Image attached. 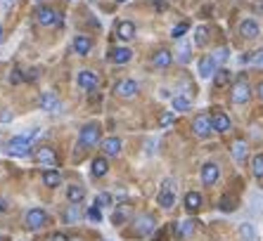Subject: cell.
<instances>
[{"label":"cell","instance_id":"6da1fadb","mask_svg":"<svg viewBox=\"0 0 263 241\" xmlns=\"http://www.w3.org/2000/svg\"><path fill=\"white\" fill-rule=\"evenodd\" d=\"M100 135H102V130H100L98 123H88V125H83L81 128V132H78V142H81V147H95V144L100 142Z\"/></svg>","mask_w":263,"mask_h":241},{"label":"cell","instance_id":"7a4b0ae2","mask_svg":"<svg viewBox=\"0 0 263 241\" xmlns=\"http://www.w3.org/2000/svg\"><path fill=\"white\" fill-rule=\"evenodd\" d=\"M159 206L164 210H171L175 206V182L173 180H164V185H161V192H159Z\"/></svg>","mask_w":263,"mask_h":241},{"label":"cell","instance_id":"3957f363","mask_svg":"<svg viewBox=\"0 0 263 241\" xmlns=\"http://www.w3.org/2000/svg\"><path fill=\"white\" fill-rule=\"evenodd\" d=\"M7 152H10L12 156H29V154H31V142H29V137H26V135L12 137L10 142H7Z\"/></svg>","mask_w":263,"mask_h":241},{"label":"cell","instance_id":"277c9868","mask_svg":"<svg viewBox=\"0 0 263 241\" xmlns=\"http://www.w3.org/2000/svg\"><path fill=\"white\" fill-rule=\"evenodd\" d=\"M249 97H252V88H249L247 78H240L230 90V99L235 104H244V102H249Z\"/></svg>","mask_w":263,"mask_h":241},{"label":"cell","instance_id":"5b68a950","mask_svg":"<svg viewBox=\"0 0 263 241\" xmlns=\"http://www.w3.org/2000/svg\"><path fill=\"white\" fill-rule=\"evenodd\" d=\"M45 222H48V213L43 208H31L26 215H24V225L26 230H41Z\"/></svg>","mask_w":263,"mask_h":241},{"label":"cell","instance_id":"8992f818","mask_svg":"<svg viewBox=\"0 0 263 241\" xmlns=\"http://www.w3.org/2000/svg\"><path fill=\"white\" fill-rule=\"evenodd\" d=\"M36 17H38V22L43 24V26H57V24H59V14H57V10H53L50 5H41V7L36 10Z\"/></svg>","mask_w":263,"mask_h":241},{"label":"cell","instance_id":"52a82bcc","mask_svg":"<svg viewBox=\"0 0 263 241\" xmlns=\"http://www.w3.org/2000/svg\"><path fill=\"white\" fill-rule=\"evenodd\" d=\"M114 92H116L119 97L131 99V97L138 95V83H135L133 78H123V80H119V83L114 85Z\"/></svg>","mask_w":263,"mask_h":241},{"label":"cell","instance_id":"ba28073f","mask_svg":"<svg viewBox=\"0 0 263 241\" xmlns=\"http://www.w3.org/2000/svg\"><path fill=\"white\" fill-rule=\"evenodd\" d=\"M78 85H81V90H95L98 88V83H100V78L95 71H90V69H83V71H78Z\"/></svg>","mask_w":263,"mask_h":241},{"label":"cell","instance_id":"9c48e42d","mask_svg":"<svg viewBox=\"0 0 263 241\" xmlns=\"http://www.w3.org/2000/svg\"><path fill=\"white\" fill-rule=\"evenodd\" d=\"M192 130H195L197 137H209L211 130H213V125H211V116H207V114L197 116V119L192 120Z\"/></svg>","mask_w":263,"mask_h":241},{"label":"cell","instance_id":"30bf717a","mask_svg":"<svg viewBox=\"0 0 263 241\" xmlns=\"http://www.w3.org/2000/svg\"><path fill=\"white\" fill-rule=\"evenodd\" d=\"M197 71H199V78H213L216 76V71H218V64H216V59L213 57H202L197 64Z\"/></svg>","mask_w":263,"mask_h":241},{"label":"cell","instance_id":"8fae6325","mask_svg":"<svg viewBox=\"0 0 263 241\" xmlns=\"http://www.w3.org/2000/svg\"><path fill=\"white\" fill-rule=\"evenodd\" d=\"M36 161L41 165H57V154L55 149L50 147V144H43V147H38V152H36Z\"/></svg>","mask_w":263,"mask_h":241},{"label":"cell","instance_id":"7c38bea8","mask_svg":"<svg viewBox=\"0 0 263 241\" xmlns=\"http://www.w3.org/2000/svg\"><path fill=\"white\" fill-rule=\"evenodd\" d=\"M41 109L48 111V114H57V111L62 109V102L57 99L55 92H43L41 95Z\"/></svg>","mask_w":263,"mask_h":241},{"label":"cell","instance_id":"4fadbf2b","mask_svg":"<svg viewBox=\"0 0 263 241\" xmlns=\"http://www.w3.org/2000/svg\"><path fill=\"white\" fill-rule=\"evenodd\" d=\"M154 227H157V220H154L152 215H140V218L135 220V234H140V237L152 234Z\"/></svg>","mask_w":263,"mask_h":241},{"label":"cell","instance_id":"5bb4252c","mask_svg":"<svg viewBox=\"0 0 263 241\" xmlns=\"http://www.w3.org/2000/svg\"><path fill=\"white\" fill-rule=\"evenodd\" d=\"M218 177H220V170H218V165L216 163H204L202 165V182L204 185H216L218 182Z\"/></svg>","mask_w":263,"mask_h":241},{"label":"cell","instance_id":"9a60e30c","mask_svg":"<svg viewBox=\"0 0 263 241\" xmlns=\"http://www.w3.org/2000/svg\"><path fill=\"white\" fill-rule=\"evenodd\" d=\"M211 125H213L216 132H228L230 130V119H228L223 111H216V114L211 116Z\"/></svg>","mask_w":263,"mask_h":241},{"label":"cell","instance_id":"2e32d148","mask_svg":"<svg viewBox=\"0 0 263 241\" xmlns=\"http://www.w3.org/2000/svg\"><path fill=\"white\" fill-rule=\"evenodd\" d=\"M90 50H93V40H90L88 36H76V38H74V52H76V55L83 57V55H88Z\"/></svg>","mask_w":263,"mask_h":241},{"label":"cell","instance_id":"e0dca14e","mask_svg":"<svg viewBox=\"0 0 263 241\" xmlns=\"http://www.w3.org/2000/svg\"><path fill=\"white\" fill-rule=\"evenodd\" d=\"M192 232H195V220H180V222L175 225V237H178V239L192 237Z\"/></svg>","mask_w":263,"mask_h":241},{"label":"cell","instance_id":"ac0fdd59","mask_svg":"<svg viewBox=\"0 0 263 241\" xmlns=\"http://www.w3.org/2000/svg\"><path fill=\"white\" fill-rule=\"evenodd\" d=\"M131 57H133V52L128 47H114L109 52V59L114 64H126V62H131Z\"/></svg>","mask_w":263,"mask_h":241},{"label":"cell","instance_id":"d6986e66","mask_svg":"<svg viewBox=\"0 0 263 241\" xmlns=\"http://www.w3.org/2000/svg\"><path fill=\"white\" fill-rule=\"evenodd\" d=\"M83 199H86V189H83V187L81 185H69V189H66V201H69V203H76L78 206Z\"/></svg>","mask_w":263,"mask_h":241},{"label":"cell","instance_id":"ffe728a7","mask_svg":"<svg viewBox=\"0 0 263 241\" xmlns=\"http://www.w3.org/2000/svg\"><path fill=\"white\" fill-rule=\"evenodd\" d=\"M116 36H119L121 40H133V38H135V24L133 22H119V26H116Z\"/></svg>","mask_w":263,"mask_h":241},{"label":"cell","instance_id":"44dd1931","mask_svg":"<svg viewBox=\"0 0 263 241\" xmlns=\"http://www.w3.org/2000/svg\"><path fill=\"white\" fill-rule=\"evenodd\" d=\"M90 170H93V175H95V177L107 175V170H109L107 156H98V159H93V163H90Z\"/></svg>","mask_w":263,"mask_h":241},{"label":"cell","instance_id":"7402d4cb","mask_svg":"<svg viewBox=\"0 0 263 241\" xmlns=\"http://www.w3.org/2000/svg\"><path fill=\"white\" fill-rule=\"evenodd\" d=\"M171 59H173V55H171L168 50H157L152 57V64L157 66V69H166V66L171 64Z\"/></svg>","mask_w":263,"mask_h":241},{"label":"cell","instance_id":"603a6c76","mask_svg":"<svg viewBox=\"0 0 263 241\" xmlns=\"http://www.w3.org/2000/svg\"><path fill=\"white\" fill-rule=\"evenodd\" d=\"M259 31H261V29H259V24L254 22V19H244V22L240 24V33L244 38H256Z\"/></svg>","mask_w":263,"mask_h":241},{"label":"cell","instance_id":"cb8c5ba5","mask_svg":"<svg viewBox=\"0 0 263 241\" xmlns=\"http://www.w3.org/2000/svg\"><path fill=\"white\" fill-rule=\"evenodd\" d=\"M102 152H105V156H116L121 152V140L119 137H107L102 142Z\"/></svg>","mask_w":263,"mask_h":241},{"label":"cell","instance_id":"d4e9b609","mask_svg":"<svg viewBox=\"0 0 263 241\" xmlns=\"http://www.w3.org/2000/svg\"><path fill=\"white\" fill-rule=\"evenodd\" d=\"M199 206H202V194H199V192H187L185 208L190 210V213H195V210H199Z\"/></svg>","mask_w":263,"mask_h":241},{"label":"cell","instance_id":"484cf974","mask_svg":"<svg viewBox=\"0 0 263 241\" xmlns=\"http://www.w3.org/2000/svg\"><path fill=\"white\" fill-rule=\"evenodd\" d=\"M81 206H76V203H69V208L64 210V222L66 225H74V222H78L81 220Z\"/></svg>","mask_w":263,"mask_h":241},{"label":"cell","instance_id":"4316f807","mask_svg":"<svg viewBox=\"0 0 263 241\" xmlns=\"http://www.w3.org/2000/svg\"><path fill=\"white\" fill-rule=\"evenodd\" d=\"M43 185H48V187L62 185V175H59L57 170H45L43 173Z\"/></svg>","mask_w":263,"mask_h":241},{"label":"cell","instance_id":"83f0119b","mask_svg":"<svg viewBox=\"0 0 263 241\" xmlns=\"http://www.w3.org/2000/svg\"><path fill=\"white\" fill-rule=\"evenodd\" d=\"M240 237L244 241H256V230H254L252 222H242L240 225Z\"/></svg>","mask_w":263,"mask_h":241},{"label":"cell","instance_id":"f1b7e54d","mask_svg":"<svg viewBox=\"0 0 263 241\" xmlns=\"http://www.w3.org/2000/svg\"><path fill=\"white\" fill-rule=\"evenodd\" d=\"M228 83H230V71H228V69H218L216 76H213V85H216V88H223V85H228Z\"/></svg>","mask_w":263,"mask_h":241},{"label":"cell","instance_id":"f546056e","mask_svg":"<svg viewBox=\"0 0 263 241\" xmlns=\"http://www.w3.org/2000/svg\"><path fill=\"white\" fill-rule=\"evenodd\" d=\"M232 159L235 161H244L247 159V144L242 142V140H237V142L232 144Z\"/></svg>","mask_w":263,"mask_h":241},{"label":"cell","instance_id":"4dcf8cb0","mask_svg":"<svg viewBox=\"0 0 263 241\" xmlns=\"http://www.w3.org/2000/svg\"><path fill=\"white\" fill-rule=\"evenodd\" d=\"M252 173H254V177H259V180L263 177V154H256V156H254V161H252Z\"/></svg>","mask_w":263,"mask_h":241},{"label":"cell","instance_id":"1f68e13d","mask_svg":"<svg viewBox=\"0 0 263 241\" xmlns=\"http://www.w3.org/2000/svg\"><path fill=\"white\" fill-rule=\"evenodd\" d=\"M95 206H98V208H109V206H111V194L100 192L98 197H95Z\"/></svg>","mask_w":263,"mask_h":241},{"label":"cell","instance_id":"d6a6232c","mask_svg":"<svg viewBox=\"0 0 263 241\" xmlns=\"http://www.w3.org/2000/svg\"><path fill=\"white\" fill-rule=\"evenodd\" d=\"M173 109L175 111H187L190 109V97H183V95L173 97Z\"/></svg>","mask_w":263,"mask_h":241},{"label":"cell","instance_id":"836d02e7","mask_svg":"<svg viewBox=\"0 0 263 241\" xmlns=\"http://www.w3.org/2000/svg\"><path fill=\"white\" fill-rule=\"evenodd\" d=\"M187 29H190V24H187V22L175 24L173 29H171V38H183V36L187 33Z\"/></svg>","mask_w":263,"mask_h":241},{"label":"cell","instance_id":"e575fe53","mask_svg":"<svg viewBox=\"0 0 263 241\" xmlns=\"http://www.w3.org/2000/svg\"><path fill=\"white\" fill-rule=\"evenodd\" d=\"M237 208V201L232 197H223L220 199V210H235Z\"/></svg>","mask_w":263,"mask_h":241},{"label":"cell","instance_id":"d590c367","mask_svg":"<svg viewBox=\"0 0 263 241\" xmlns=\"http://www.w3.org/2000/svg\"><path fill=\"white\" fill-rule=\"evenodd\" d=\"M207 29L204 26H197V31H195V43L197 45H207Z\"/></svg>","mask_w":263,"mask_h":241},{"label":"cell","instance_id":"8d00e7d4","mask_svg":"<svg viewBox=\"0 0 263 241\" xmlns=\"http://www.w3.org/2000/svg\"><path fill=\"white\" fill-rule=\"evenodd\" d=\"M86 218L93 220V222H102V213H100L98 206H90V208H88V213H86Z\"/></svg>","mask_w":263,"mask_h":241},{"label":"cell","instance_id":"74e56055","mask_svg":"<svg viewBox=\"0 0 263 241\" xmlns=\"http://www.w3.org/2000/svg\"><path fill=\"white\" fill-rule=\"evenodd\" d=\"M211 57L216 59V64H218V62H225V59L230 57V50H228V47H218V50H216Z\"/></svg>","mask_w":263,"mask_h":241},{"label":"cell","instance_id":"f35d334b","mask_svg":"<svg viewBox=\"0 0 263 241\" xmlns=\"http://www.w3.org/2000/svg\"><path fill=\"white\" fill-rule=\"evenodd\" d=\"M128 218V208H119L116 213H114V218H111V222L114 225H123V220Z\"/></svg>","mask_w":263,"mask_h":241},{"label":"cell","instance_id":"ab89813d","mask_svg":"<svg viewBox=\"0 0 263 241\" xmlns=\"http://www.w3.org/2000/svg\"><path fill=\"white\" fill-rule=\"evenodd\" d=\"M178 59H180L183 64H187V62H190V47H187L185 43L180 45V50H178Z\"/></svg>","mask_w":263,"mask_h":241},{"label":"cell","instance_id":"60d3db41","mask_svg":"<svg viewBox=\"0 0 263 241\" xmlns=\"http://www.w3.org/2000/svg\"><path fill=\"white\" fill-rule=\"evenodd\" d=\"M173 120H175L173 111H166V114H161V119H159V123H161V128H168V125H171Z\"/></svg>","mask_w":263,"mask_h":241},{"label":"cell","instance_id":"b9f144b4","mask_svg":"<svg viewBox=\"0 0 263 241\" xmlns=\"http://www.w3.org/2000/svg\"><path fill=\"white\" fill-rule=\"evenodd\" d=\"M249 62H252L254 66H263V50H256V52L249 57Z\"/></svg>","mask_w":263,"mask_h":241},{"label":"cell","instance_id":"7bdbcfd3","mask_svg":"<svg viewBox=\"0 0 263 241\" xmlns=\"http://www.w3.org/2000/svg\"><path fill=\"white\" fill-rule=\"evenodd\" d=\"M22 80H24L22 71H19V69H14V71L10 74V83H22Z\"/></svg>","mask_w":263,"mask_h":241},{"label":"cell","instance_id":"ee69618b","mask_svg":"<svg viewBox=\"0 0 263 241\" xmlns=\"http://www.w3.org/2000/svg\"><path fill=\"white\" fill-rule=\"evenodd\" d=\"M48 241H71V239H69L66 234H62V232H55V234H53Z\"/></svg>","mask_w":263,"mask_h":241},{"label":"cell","instance_id":"f6af8a7d","mask_svg":"<svg viewBox=\"0 0 263 241\" xmlns=\"http://www.w3.org/2000/svg\"><path fill=\"white\" fill-rule=\"evenodd\" d=\"M0 120H2V123L12 120V114H10V111H0Z\"/></svg>","mask_w":263,"mask_h":241},{"label":"cell","instance_id":"bcb514c9","mask_svg":"<svg viewBox=\"0 0 263 241\" xmlns=\"http://www.w3.org/2000/svg\"><path fill=\"white\" fill-rule=\"evenodd\" d=\"M2 210H7V201H5V199L0 197V213H2Z\"/></svg>","mask_w":263,"mask_h":241},{"label":"cell","instance_id":"7dc6e473","mask_svg":"<svg viewBox=\"0 0 263 241\" xmlns=\"http://www.w3.org/2000/svg\"><path fill=\"white\" fill-rule=\"evenodd\" d=\"M259 97L263 99V80H261V85H259Z\"/></svg>","mask_w":263,"mask_h":241},{"label":"cell","instance_id":"c3c4849f","mask_svg":"<svg viewBox=\"0 0 263 241\" xmlns=\"http://www.w3.org/2000/svg\"><path fill=\"white\" fill-rule=\"evenodd\" d=\"M0 43H2V26H0Z\"/></svg>","mask_w":263,"mask_h":241},{"label":"cell","instance_id":"681fc988","mask_svg":"<svg viewBox=\"0 0 263 241\" xmlns=\"http://www.w3.org/2000/svg\"><path fill=\"white\" fill-rule=\"evenodd\" d=\"M116 2H128V0H116Z\"/></svg>","mask_w":263,"mask_h":241},{"label":"cell","instance_id":"f907efd6","mask_svg":"<svg viewBox=\"0 0 263 241\" xmlns=\"http://www.w3.org/2000/svg\"><path fill=\"white\" fill-rule=\"evenodd\" d=\"M0 241H7V239H5V237H0Z\"/></svg>","mask_w":263,"mask_h":241},{"label":"cell","instance_id":"816d5d0a","mask_svg":"<svg viewBox=\"0 0 263 241\" xmlns=\"http://www.w3.org/2000/svg\"><path fill=\"white\" fill-rule=\"evenodd\" d=\"M71 241H83V239H71Z\"/></svg>","mask_w":263,"mask_h":241}]
</instances>
